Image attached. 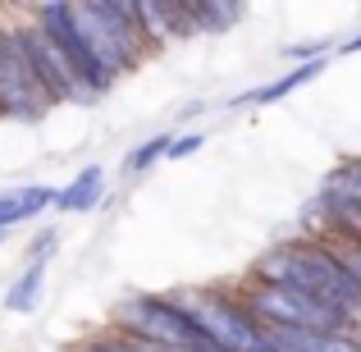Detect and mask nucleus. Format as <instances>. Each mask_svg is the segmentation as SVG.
Segmentation results:
<instances>
[{
	"label": "nucleus",
	"instance_id": "nucleus-13",
	"mask_svg": "<svg viewBox=\"0 0 361 352\" xmlns=\"http://www.w3.org/2000/svg\"><path fill=\"white\" fill-rule=\"evenodd\" d=\"M101 193H106V169L101 165H82L78 178H73L69 188H60L55 211L60 215H82V211H92V206L101 202Z\"/></svg>",
	"mask_w": 361,
	"mask_h": 352
},
{
	"label": "nucleus",
	"instance_id": "nucleus-16",
	"mask_svg": "<svg viewBox=\"0 0 361 352\" xmlns=\"http://www.w3.org/2000/svg\"><path fill=\"white\" fill-rule=\"evenodd\" d=\"M247 14L243 5H215V0H192V23L197 32H229L233 23Z\"/></svg>",
	"mask_w": 361,
	"mask_h": 352
},
{
	"label": "nucleus",
	"instance_id": "nucleus-19",
	"mask_svg": "<svg viewBox=\"0 0 361 352\" xmlns=\"http://www.w3.org/2000/svg\"><path fill=\"white\" fill-rule=\"evenodd\" d=\"M202 147H206V138H202V133H178V138H174V147H169V160H188V156H197Z\"/></svg>",
	"mask_w": 361,
	"mask_h": 352
},
{
	"label": "nucleus",
	"instance_id": "nucleus-5",
	"mask_svg": "<svg viewBox=\"0 0 361 352\" xmlns=\"http://www.w3.org/2000/svg\"><path fill=\"white\" fill-rule=\"evenodd\" d=\"M188 307V316L202 325V334L211 339L215 352H279L274 334L238 302V293L224 289H188L174 293Z\"/></svg>",
	"mask_w": 361,
	"mask_h": 352
},
{
	"label": "nucleus",
	"instance_id": "nucleus-21",
	"mask_svg": "<svg viewBox=\"0 0 361 352\" xmlns=\"http://www.w3.org/2000/svg\"><path fill=\"white\" fill-rule=\"evenodd\" d=\"M361 51V37H353V42H343V46H338V55H357Z\"/></svg>",
	"mask_w": 361,
	"mask_h": 352
},
{
	"label": "nucleus",
	"instance_id": "nucleus-18",
	"mask_svg": "<svg viewBox=\"0 0 361 352\" xmlns=\"http://www.w3.org/2000/svg\"><path fill=\"white\" fill-rule=\"evenodd\" d=\"M329 247H334V256L348 265V274L357 279V289H361V243H353V238H334V233H320Z\"/></svg>",
	"mask_w": 361,
	"mask_h": 352
},
{
	"label": "nucleus",
	"instance_id": "nucleus-1",
	"mask_svg": "<svg viewBox=\"0 0 361 352\" xmlns=\"http://www.w3.org/2000/svg\"><path fill=\"white\" fill-rule=\"evenodd\" d=\"M247 279L311 293V298H320V302H329V307L348 311L353 320H361V289H357V279L348 274V265L334 256V247H329L325 238H293V243L270 247V252H261L252 261Z\"/></svg>",
	"mask_w": 361,
	"mask_h": 352
},
{
	"label": "nucleus",
	"instance_id": "nucleus-10",
	"mask_svg": "<svg viewBox=\"0 0 361 352\" xmlns=\"http://www.w3.org/2000/svg\"><path fill=\"white\" fill-rule=\"evenodd\" d=\"M325 69H329V60H311V64H298V69L279 73V78H274V83H265V87H252V92H243V97H233L229 106H233V110L274 106V101H283L288 92H298V87H307V83H316V78H320Z\"/></svg>",
	"mask_w": 361,
	"mask_h": 352
},
{
	"label": "nucleus",
	"instance_id": "nucleus-8",
	"mask_svg": "<svg viewBox=\"0 0 361 352\" xmlns=\"http://www.w3.org/2000/svg\"><path fill=\"white\" fill-rule=\"evenodd\" d=\"M18 32H23V46H27V60H32L37 78H42L46 97L55 101V106H64V101H87V92L78 87V78H73L69 60L60 55V46L51 42V37L42 32L37 23H18Z\"/></svg>",
	"mask_w": 361,
	"mask_h": 352
},
{
	"label": "nucleus",
	"instance_id": "nucleus-7",
	"mask_svg": "<svg viewBox=\"0 0 361 352\" xmlns=\"http://www.w3.org/2000/svg\"><path fill=\"white\" fill-rule=\"evenodd\" d=\"M51 106L55 101L46 97L42 78H37L32 60H27L23 32H18V28H0V119L32 123Z\"/></svg>",
	"mask_w": 361,
	"mask_h": 352
},
{
	"label": "nucleus",
	"instance_id": "nucleus-11",
	"mask_svg": "<svg viewBox=\"0 0 361 352\" xmlns=\"http://www.w3.org/2000/svg\"><path fill=\"white\" fill-rule=\"evenodd\" d=\"M316 206H320V215L343 211V206H361V156H348V160H338V165L329 169Z\"/></svg>",
	"mask_w": 361,
	"mask_h": 352
},
{
	"label": "nucleus",
	"instance_id": "nucleus-9",
	"mask_svg": "<svg viewBox=\"0 0 361 352\" xmlns=\"http://www.w3.org/2000/svg\"><path fill=\"white\" fill-rule=\"evenodd\" d=\"M137 18H142V32H147L151 51L169 37H192V0H137Z\"/></svg>",
	"mask_w": 361,
	"mask_h": 352
},
{
	"label": "nucleus",
	"instance_id": "nucleus-12",
	"mask_svg": "<svg viewBox=\"0 0 361 352\" xmlns=\"http://www.w3.org/2000/svg\"><path fill=\"white\" fill-rule=\"evenodd\" d=\"M55 197H60V193H55L51 183H27V188H9V193H0V229H14V224L51 211Z\"/></svg>",
	"mask_w": 361,
	"mask_h": 352
},
{
	"label": "nucleus",
	"instance_id": "nucleus-6",
	"mask_svg": "<svg viewBox=\"0 0 361 352\" xmlns=\"http://www.w3.org/2000/svg\"><path fill=\"white\" fill-rule=\"evenodd\" d=\"M32 23L42 28L55 46H60V55L69 60L73 78H78V87L87 92V97H106V92L115 87V73H110L106 64L97 60V51L87 46V37H82L78 18H73L69 0H46V5H32Z\"/></svg>",
	"mask_w": 361,
	"mask_h": 352
},
{
	"label": "nucleus",
	"instance_id": "nucleus-2",
	"mask_svg": "<svg viewBox=\"0 0 361 352\" xmlns=\"http://www.w3.org/2000/svg\"><path fill=\"white\" fill-rule=\"evenodd\" d=\"M233 293L265 329H283V334H353V325H357L348 311L329 307V302L311 298V293L279 289V284L243 279Z\"/></svg>",
	"mask_w": 361,
	"mask_h": 352
},
{
	"label": "nucleus",
	"instance_id": "nucleus-14",
	"mask_svg": "<svg viewBox=\"0 0 361 352\" xmlns=\"http://www.w3.org/2000/svg\"><path fill=\"white\" fill-rule=\"evenodd\" d=\"M279 352H361L357 334H283V329H270Z\"/></svg>",
	"mask_w": 361,
	"mask_h": 352
},
{
	"label": "nucleus",
	"instance_id": "nucleus-20",
	"mask_svg": "<svg viewBox=\"0 0 361 352\" xmlns=\"http://www.w3.org/2000/svg\"><path fill=\"white\" fill-rule=\"evenodd\" d=\"M55 243H60V233H55V229H42V233H37L32 238V265H46V261H51Z\"/></svg>",
	"mask_w": 361,
	"mask_h": 352
},
{
	"label": "nucleus",
	"instance_id": "nucleus-17",
	"mask_svg": "<svg viewBox=\"0 0 361 352\" xmlns=\"http://www.w3.org/2000/svg\"><path fill=\"white\" fill-rule=\"evenodd\" d=\"M169 147H174V133H151V138L128 156V169L133 174H147L156 160H169Z\"/></svg>",
	"mask_w": 361,
	"mask_h": 352
},
{
	"label": "nucleus",
	"instance_id": "nucleus-15",
	"mask_svg": "<svg viewBox=\"0 0 361 352\" xmlns=\"http://www.w3.org/2000/svg\"><path fill=\"white\" fill-rule=\"evenodd\" d=\"M42 289H46V265H32V261H27V270L18 274V279L9 284V293H5V311H14V316H27V311H37V302H42Z\"/></svg>",
	"mask_w": 361,
	"mask_h": 352
},
{
	"label": "nucleus",
	"instance_id": "nucleus-3",
	"mask_svg": "<svg viewBox=\"0 0 361 352\" xmlns=\"http://www.w3.org/2000/svg\"><path fill=\"white\" fill-rule=\"evenodd\" d=\"M110 329L151 348H169V352H215L211 339L202 334V325L188 316V307L174 293H133V298H123L115 307V325Z\"/></svg>",
	"mask_w": 361,
	"mask_h": 352
},
{
	"label": "nucleus",
	"instance_id": "nucleus-4",
	"mask_svg": "<svg viewBox=\"0 0 361 352\" xmlns=\"http://www.w3.org/2000/svg\"><path fill=\"white\" fill-rule=\"evenodd\" d=\"M73 18H78L87 46L97 51V60L115 78L151 55V42H147L142 18H137V0H78Z\"/></svg>",
	"mask_w": 361,
	"mask_h": 352
}]
</instances>
